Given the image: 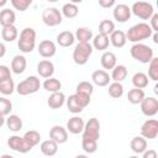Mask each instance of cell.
Masks as SVG:
<instances>
[{
  "label": "cell",
  "instance_id": "16",
  "mask_svg": "<svg viewBox=\"0 0 158 158\" xmlns=\"http://www.w3.org/2000/svg\"><path fill=\"white\" fill-rule=\"evenodd\" d=\"M84 121L81 117H78V116H73L72 118L68 120L67 122V130L73 133V135H78V133H81L83 130H84Z\"/></svg>",
  "mask_w": 158,
  "mask_h": 158
},
{
  "label": "cell",
  "instance_id": "25",
  "mask_svg": "<svg viewBox=\"0 0 158 158\" xmlns=\"http://www.w3.org/2000/svg\"><path fill=\"white\" fill-rule=\"evenodd\" d=\"M100 63L104 69H114L116 67V56L112 52H104L100 58Z\"/></svg>",
  "mask_w": 158,
  "mask_h": 158
},
{
  "label": "cell",
  "instance_id": "29",
  "mask_svg": "<svg viewBox=\"0 0 158 158\" xmlns=\"http://www.w3.org/2000/svg\"><path fill=\"white\" fill-rule=\"evenodd\" d=\"M144 98H146V95H144V91H143L142 89H136V88H133V89H131V90L128 91V94H127L128 101H130L131 104H133V105L141 104Z\"/></svg>",
  "mask_w": 158,
  "mask_h": 158
},
{
  "label": "cell",
  "instance_id": "42",
  "mask_svg": "<svg viewBox=\"0 0 158 158\" xmlns=\"http://www.w3.org/2000/svg\"><path fill=\"white\" fill-rule=\"evenodd\" d=\"M12 110V104L9 99L6 98H0V115L1 116H6L10 114V111Z\"/></svg>",
  "mask_w": 158,
  "mask_h": 158
},
{
  "label": "cell",
  "instance_id": "48",
  "mask_svg": "<svg viewBox=\"0 0 158 158\" xmlns=\"http://www.w3.org/2000/svg\"><path fill=\"white\" fill-rule=\"evenodd\" d=\"M142 158H158V154L154 149H146L143 152V156Z\"/></svg>",
  "mask_w": 158,
  "mask_h": 158
},
{
  "label": "cell",
  "instance_id": "11",
  "mask_svg": "<svg viewBox=\"0 0 158 158\" xmlns=\"http://www.w3.org/2000/svg\"><path fill=\"white\" fill-rule=\"evenodd\" d=\"M7 144H9V147L11 149H14V151H16L19 153H27V152L31 151V148L26 144V142L23 141V138L20 137V136H16V135L11 136L7 139Z\"/></svg>",
  "mask_w": 158,
  "mask_h": 158
},
{
  "label": "cell",
  "instance_id": "4",
  "mask_svg": "<svg viewBox=\"0 0 158 158\" xmlns=\"http://www.w3.org/2000/svg\"><path fill=\"white\" fill-rule=\"evenodd\" d=\"M41 86V81L36 75H30L27 77L25 80L20 81L16 85V91L19 95H30V94H35L38 91Z\"/></svg>",
  "mask_w": 158,
  "mask_h": 158
},
{
  "label": "cell",
  "instance_id": "32",
  "mask_svg": "<svg viewBox=\"0 0 158 158\" xmlns=\"http://www.w3.org/2000/svg\"><path fill=\"white\" fill-rule=\"evenodd\" d=\"M127 77V68L122 64H118L116 65L114 69H112V73H111V78L116 83H121L123 79H126Z\"/></svg>",
  "mask_w": 158,
  "mask_h": 158
},
{
  "label": "cell",
  "instance_id": "19",
  "mask_svg": "<svg viewBox=\"0 0 158 158\" xmlns=\"http://www.w3.org/2000/svg\"><path fill=\"white\" fill-rule=\"evenodd\" d=\"M26 64H27L26 58H25L23 56L17 54V56H15V57L12 58V60H11V70H12L15 74H21V73L25 72Z\"/></svg>",
  "mask_w": 158,
  "mask_h": 158
},
{
  "label": "cell",
  "instance_id": "30",
  "mask_svg": "<svg viewBox=\"0 0 158 158\" xmlns=\"http://www.w3.org/2000/svg\"><path fill=\"white\" fill-rule=\"evenodd\" d=\"M19 36V31L17 28L12 25V26H6V27H2V31H1V37L4 41L6 42H12L17 38Z\"/></svg>",
  "mask_w": 158,
  "mask_h": 158
},
{
  "label": "cell",
  "instance_id": "51",
  "mask_svg": "<svg viewBox=\"0 0 158 158\" xmlns=\"http://www.w3.org/2000/svg\"><path fill=\"white\" fill-rule=\"evenodd\" d=\"M153 42L158 43V33L157 32H154V35H153Z\"/></svg>",
  "mask_w": 158,
  "mask_h": 158
},
{
  "label": "cell",
  "instance_id": "26",
  "mask_svg": "<svg viewBox=\"0 0 158 158\" xmlns=\"http://www.w3.org/2000/svg\"><path fill=\"white\" fill-rule=\"evenodd\" d=\"M23 141L26 142V144L32 149L35 146H37L38 143H40V139H41V135L37 132V131H33V130H31V131H27L25 135H23Z\"/></svg>",
  "mask_w": 158,
  "mask_h": 158
},
{
  "label": "cell",
  "instance_id": "18",
  "mask_svg": "<svg viewBox=\"0 0 158 158\" xmlns=\"http://www.w3.org/2000/svg\"><path fill=\"white\" fill-rule=\"evenodd\" d=\"M126 33L121 30H115L111 35H110V42L114 47L116 48H121L126 44Z\"/></svg>",
  "mask_w": 158,
  "mask_h": 158
},
{
  "label": "cell",
  "instance_id": "6",
  "mask_svg": "<svg viewBox=\"0 0 158 158\" xmlns=\"http://www.w3.org/2000/svg\"><path fill=\"white\" fill-rule=\"evenodd\" d=\"M131 12H133L137 17H139L142 20H149L152 17V15L154 14V10H153V6L151 2L136 1V2H133L132 7H131Z\"/></svg>",
  "mask_w": 158,
  "mask_h": 158
},
{
  "label": "cell",
  "instance_id": "33",
  "mask_svg": "<svg viewBox=\"0 0 158 158\" xmlns=\"http://www.w3.org/2000/svg\"><path fill=\"white\" fill-rule=\"evenodd\" d=\"M6 126L12 132H19L22 128V120L17 115H10L6 118Z\"/></svg>",
  "mask_w": 158,
  "mask_h": 158
},
{
  "label": "cell",
  "instance_id": "44",
  "mask_svg": "<svg viewBox=\"0 0 158 158\" xmlns=\"http://www.w3.org/2000/svg\"><path fill=\"white\" fill-rule=\"evenodd\" d=\"M31 0H11V5L19 10V11H25L27 10V7L31 5Z\"/></svg>",
  "mask_w": 158,
  "mask_h": 158
},
{
  "label": "cell",
  "instance_id": "38",
  "mask_svg": "<svg viewBox=\"0 0 158 158\" xmlns=\"http://www.w3.org/2000/svg\"><path fill=\"white\" fill-rule=\"evenodd\" d=\"M109 95L114 99H118L123 95V86L121 83L114 81L112 84L109 85Z\"/></svg>",
  "mask_w": 158,
  "mask_h": 158
},
{
  "label": "cell",
  "instance_id": "36",
  "mask_svg": "<svg viewBox=\"0 0 158 158\" xmlns=\"http://www.w3.org/2000/svg\"><path fill=\"white\" fill-rule=\"evenodd\" d=\"M67 107H68V110H69L70 112H73V114H79V112H81L83 109H84V107L79 104V101L77 100V98H75L74 94L70 95V96L67 99Z\"/></svg>",
  "mask_w": 158,
  "mask_h": 158
},
{
  "label": "cell",
  "instance_id": "49",
  "mask_svg": "<svg viewBox=\"0 0 158 158\" xmlns=\"http://www.w3.org/2000/svg\"><path fill=\"white\" fill-rule=\"evenodd\" d=\"M99 5L101 7H111V6L115 5V0H100Z\"/></svg>",
  "mask_w": 158,
  "mask_h": 158
},
{
  "label": "cell",
  "instance_id": "8",
  "mask_svg": "<svg viewBox=\"0 0 158 158\" xmlns=\"http://www.w3.org/2000/svg\"><path fill=\"white\" fill-rule=\"evenodd\" d=\"M42 20L47 26L54 27L62 23V14L56 7H47L42 12Z\"/></svg>",
  "mask_w": 158,
  "mask_h": 158
},
{
  "label": "cell",
  "instance_id": "40",
  "mask_svg": "<svg viewBox=\"0 0 158 158\" xmlns=\"http://www.w3.org/2000/svg\"><path fill=\"white\" fill-rule=\"evenodd\" d=\"M148 77H149V79H152L154 81L158 80V58H156V57H153L152 60L149 62Z\"/></svg>",
  "mask_w": 158,
  "mask_h": 158
},
{
  "label": "cell",
  "instance_id": "3",
  "mask_svg": "<svg viewBox=\"0 0 158 158\" xmlns=\"http://www.w3.org/2000/svg\"><path fill=\"white\" fill-rule=\"evenodd\" d=\"M130 52L132 58L141 63H149L153 58V49L143 43H135L131 47Z\"/></svg>",
  "mask_w": 158,
  "mask_h": 158
},
{
  "label": "cell",
  "instance_id": "39",
  "mask_svg": "<svg viewBox=\"0 0 158 158\" xmlns=\"http://www.w3.org/2000/svg\"><path fill=\"white\" fill-rule=\"evenodd\" d=\"M15 90V83L12 79L0 81V93L4 95H11Z\"/></svg>",
  "mask_w": 158,
  "mask_h": 158
},
{
  "label": "cell",
  "instance_id": "14",
  "mask_svg": "<svg viewBox=\"0 0 158 158\" xmlns=\"http://www.w3.org/2000/svg\"><path fill=\"white\" fill-rule=\"evenodd\" d=\"M38 53L40 56H42L43 58H51L56 54V44L53 41L51 40H43L40 42L38 44Z\"/></svg>",
  "mask_w": 158,
  "mask_h": 158
},
{
  "label": "cell",
  "instance_id": "37",
  "mask_svg": "<svg viewBox=\"0 0 158 158\" xmlns=\"http://www.w3.org/2000/svg\"><path fill=\"white\" fill-rule=\"evenodd\" d=\"M115 31V23L111 20H102L99 25V33L109 36Z\"/></svg>",
  "mask_w": 158,
  "mask_h": 158
},
{
  "label": "cell",
  "instance_id": "27",
  "mask_svg": "<svg viewBox=\"0 0 158 158\" xmlns=\"http://www.w3.org/2000/svg\"><path fill=\"white\" fill-rule=\"evenodd\" d=\"M74 37L79 41V43H89V41L93 38V32L86 27H79L75 31Z\"/></svg>",
  "mask_w": 158,
  "mask_h": 158
},
{
  "label": "cell",
  "instance_id": "54",
  "mask_svg": "<svg viewBox=\"0 0 158 158\" xmlns=\"http://www.w3.org/2000/svg\"><path fill=\"white\" fill-rule=\"evenodd\" d=\"M75 158H89L88 156H84V154H78Z\"/></svg>",
  "mask_w": 158,
  "mask_h": 158
},
{
  "label": "cell",
  "instance_id": "7",
  "mask_svg": "<svg viewBox=\"0 0 158 158\" xmlns=\"http://www.w3.org/2000/svg\"><path fill=\"white\" fill-rule=\"evenodd\" d=\"M100 137V122L98 118L91 117L89 121L84 125L83 130V139H91L98 141Z\"/></svg>",
  "mask_w": 158,
  "mask_h": 158
},
{
  "label": "cell",
  "instance_id": "17",
  "mask_svg": "<svg viewBox=\"0 0 158 158\" xmlns=\"http://www.w3.org/2000/svg\"><path fill=\"white\" fill-rule=\"evenodd\" d=\"M91 79H93L94 84H96L98 86H106V85H109V83L111 80L109 73H106L102 69H98V70L93 72Z\"/></svg>",
  "mask_w": 158,
  "mask_h": 158
},
{
  "label": "cell",
  "instance_id": "2",
  "mask_svg": "<svg viewBox=\"0 0 158 158\" xmlns=\"http://www.w3.org/2000/svg\"><path fill=\"white\" fill-rule=\"evenodd\" d=\"M36 46V31L31 27H26L21 31L17 47L23 53H31Z\"/></svg>",
  "mask_w": 158,
  "mask_h": 158
},
{
  "label": "cell",
  "instance_id": "21",
  "mask_svg": "<svg viewBox=\"0 0 158 158\" xmlns=\"http://www.w3.org/2000/svg\"><path fill=\"white\" fill-rule=\"evenodd\" d=\"M64 101H65V95L62 91H58V93L51 94V96L48 98L47 104L51 109H59V107L63 106Z\"/></svg>",
  "mask_w": 158,
  "mask_h": 158
},
{
  "label": "cell",
  "instance_id": "31",
  "mask_svg": "<svg viewBox=\"0 0 158 158\" xmlns=\"http://www.w3.org/2000/svg\"><path fill=\"white\" fill-rule=\"evenodd\" d=\"M109 42H110L109 36H105V35L99 33V35H96V36L94 37V40H93V46H94V48L98 49V51H105V49L109 47Z\"/></svg>",
  "mask_w": 158,
  "mask_h": 158
},
{
  "label": "cell",
  "instance_id": "53",
  "mask_svg": "<svg viewBox=\"0 0 158 158\" xmlns=\"http://www.w3.org/2000/svg\"><path fill=\"white\" fill-rule=\"evenodd\" d=\"M0 158H14L12 156H10V154H2Z\"/></svg>",
  "mask_w": 158,
  "mask_h": 158
},
{
  "label": "cell",
  "instance_id": "43",
  "mask_svg": "<svg viewBox=\"0 0 158 158\" xmlns=\"http://www.w3.org/2000/svg\"><path fill=\"white\" fill-rule=\"evenodd\" d=\"M81 148L86 153H94L98 149V143L96 141H91V139H81Z\"/></svg>",
  "mask_w": 158,
  "mask_h": 158
},
{
  "label": "cell",
  "instance_id": "13",
  "mask_svg": "<svg viewBox=\"0 0 158 158\" xmlns=\"http://www.w3.org/2000/svg\"><path fill=\"white\" fill-rule=\"evenodd\" d=\"M49 139L54 141L57 144H62L65 143L68 139V132L64 127L62 126H53L49 131Z\"/></svg>",
  "mask_w": 158,
  "mask_h": 158
},
{
  "label": "cell",
  "instance_id": "1",
  "mask_svg": "<svg viewBox=\"0 0 158 158\" xmlns=\"http://www.w3.org/2000/svg\"><path fill=\"white\" fill-rule=\"evenodd\" d=\"M152 28L149 27L148 23L146 22H139V23H136L133 25L132 27L128 28L127 33H126V40L131 41V42H135V43H138L139 41H143V40H147L152 36Z\"/></svg>",
  "mask_w": 158,
  "mask_h": 158
},
{
  "label": "cell",
  "instance_id": "15",
  "mask_svg": "<svg viewBox=\"0 0 158 158\" xmlns=\"http://www.w3.org/2000/svg\"><path fill=\"white\" fill-rule=\"evenodd\" d=\"M37 72H38L40 77H42V78H46V79L52 78V75L54 73V65L51 60L43 59L37 64Z\"/></svg>",
  "mask_w": 158,
  "mask_h": 158
},
{
  "label": "cell",
  "instance_id": "41",
  "mask_svg": "<svg viewBox=\"0 0 158 158\" xmlns=\"http://www.w3.org/2000/svg\"><path fill=\"white\" fill-rule=\"evenodd\" d=\"M94 91V86L89 81H80L78 85H77V91L75 93H80V94H85V95H90L93 94Z\"/></svg>",
  "mask_w": 158,
  "mask_h": 158
},
{
  "label": "cell",
  "instance_id": "9",
  "mask_svg": "<svg viewBox=\"0 0 158 158\" xmlns=\"http://www.w3.org/2000/svg\"><path fill=\"white\" fill-rule=\"evenodd\" d=\"M158 136V121L154 118L146 120L141 127V137L154 139Z\"/></svg>",
  "mask_w": 158,
  "mask_h": 158
},
{
  "label": "cell",
  "instance_id": "23",
  "mask_svg": "<svg viewBox=\"0 0 158 158\" xmlns=\"http://www.w3.org/2000/svg\"><path fill=\"white\" fill-rule=\"evenodd\" d=\"M130 146H131V149L135 153L139 154V153H143L147 149V141H146V138H143L141 136H136V137H133L131 139V144Z\"/></svg>",
  "mask_w": 158,
  "mask_h": 158
},
{
  "label": "cell",
  "instance_id": "47",
  "mask_svg": "<svg viewBox=\"0 0 158 158\" xmlns=\"http://www.w3.org/2000/svg\"><path fill=\"white\" fill-rule=\"evenodd\" d=\"M152 31L154 32H158V14H153L152 17H151V26Z\"/></svg>",
  "mask_w": 158,
  "mask_h": 158
},
{
  "label": "cell",
  "instance_id": "50",
  "mask_svg": "<svg viewBox=\"0 0 158 158\" xmlns=\"http://www.w3.org/2000/svg\"><path fill=\"white\" fill-rule=\"evenodd\" d=\"M5 53H6V47H5L4 43L0 42V58H2L5 56Z\"/></svg>",
  "mask_w": 158,
  "mask_h": 158
},
{
  "label": "cell",
  "instance_id": "22",
  "mask_svg": "<svg viewBox=\"0 0 158 158\" xmlns=\"http://www.w3.org/2000/svg\"><path fill=\"white\" fill-rule=\"evenodd\" d=\"M40 148H41V152H42L44 156H48V157H52V156H54V154L58 152V144H57L54 141H52V139H46V141H43V142L41 143Z\"/></svg>",
  "mask_w": 158,
  "mask_h": 158
},
{
  "label": "cell",
  "instance_id": "52",
  "mask_svg": "<svg viewBox=\"0 0 158 158\" xmlns=\"http://www.w3.org/2000/svg\"><path fill=\"white\" fill-rule=\"evenodd\" d=\"M4 123H5V118H4V116H1V115H0V127H1Z\"/></svg>",
  "mask_w": 158,
  "mask_h": 158
},
{
  "label": "cell",
  "instance_id": "10",
  "mask_svg": "<svg viewBox=\"0 0 158 158\" xmlns=\"http://www.w3.org/2000/svg\"><path fill=\"white\" fill-rule=\"evenodd\" d=\"M141 111L146 116H154L158 112V100L153 96L144 98L141 102Z\"/></svg>",
  "mask_w": 158,
  "mask_h": 158
},
{
  "label": "cell",
  "instance_id": "46",
  "mask_svg": "<svg viewBox=\"0 0 158 158\" xmlns=\"http://www.w3.org/2000/svg\"><path fill=\"white\" fill-rule=\"evenodd\" d=\"M11 79V70L6 65H0V81Z\"/></svg>",
  "mask_w": 158,
  "mask_h": 158
},
{
  "label": "cell",
  "instance_id": "35",
  "mask_svg": "<svg viewBox=\"0 0 158 158\" xmlns=\"http://www.w3.org/2000/svg\"><path fill=\"white\" fill-rule=\"evenodd\" d=\"M78 12H79V9H78V6H77L74 2H67V4H64L63 7H62V14H63L67 19H73V17H75V16L78 15Z\"/></svg>",
  "mask_w": 158,
  "mask_h": 158
},
{
  "label": "cell",
  "instance_id": "28",
  "mask_svg": "<svg viewBox=\"0 0 158 158\" xmlns=\"http://www.w3.org/2000/svg\"><path fill=\"white\" fill-rule=\"evenodd\" d=\"M132 84L136 89H144L147 85H148V77L147 74L142 73V72H138L136 74H133L132 77Z\"/></svg>",
  "mask_w": 158,
  "mask_h": 158
},
{
  "label": "cell",
  "instance_id": "56",
  "mask_svg": "<svg viewBox=\"0 0 158 158\" xmlns=\"http://www.w3.org/2000/svg\"><path fill=\"white\" fill-rule=\"evenodd\" d=\"M128 158H138L137 156H132V157H128Z\"/></svg>",
  "mask_w": 158,
  "mask_h": 158
},
{
  "label": "cell",
  "instance_id": "24",
  "mask_svg": "<svg viewBox=\"0 0 158 158\" xmlns=\"http://www.w3.org/2000/svg\"><path fill=\"white\" fill-rule=\"evenodd\" d=\"M75 37L70 31H63L57 36V43L60 47H69L74 43Z\"/></svg>",
  "mask_w": 158,
  "mask_h": 158
},
{
  "label": "cell",
  "instance_id": "45",
  "mask_svg": "<svg viewBox=\"0 0 158 158\" xmlns=\"http://www.w3.org/2000/svg\"><path fill=\"white\" fill-rule=\"evenodd\" d=\"M77 100L79 101V104L83 106V107H86L90 102V95H85V94H80V93H75L74 94Z\"/></svg>",
  "mask_w": 158,
  "mask_h": 158
},
{
  "label": "cell",
  "instance_id": "55",
  "mask_svg": "<svg viewBox=\"0 0 158 158\" xmlns=\"http://www.w3.org/2000/svg\"><path fill=\"white\" fill-rule=\"evenodd\" d=\"M6 2H7L6 0H1V1H0V6H4V5H6Z\"/></svg>",
  "mask_w": 158,
  "mask_h": 158
},
{
  "label": "cell",
  "instance_id": "12",
  "mask_svg": "<svg viewBox=\"0 0 158 158\" xmlns=\"http://www.w3.org/2000/svg\"><path fill=\"white\" fill-rule=\"evenodd\" d=\"M114 17L117 22H126L131 17V7L126 4H117L114 7Z\"/></svg>",
  "mask_w": 158,
  "mask_h": 158
},
{
  "label": "cell",
  "instance_id": "34",
  "mask_svg": "<svg viewBox=\"0 0 158 158\" xmlns=\"http://www.w3.org/2000/svg\"><path fill=\"white\" fill-rule=\"evenodd\" d=\"M43 88H44L47 91L52 93V94H53V93H58V91H60L62 83H60L58 79H56V78H48V79L44 80Z\"/></svg>",
  "mask_w": 158,
  "mask_h": 158
},
{
  "label": "cell",
  "instance_id": "20",
  "mask_svg": "<svg viewBox=\"0 0 158 158\" xmlns=\"http://www.w3.org/2000/svg\"><path fill=\"white\" fill-rule=\"evenodd\" d=\"M16 21V15L12 10L10 9H4L0 11V23L2 25V27L6 26H12Z\"/></svg>",
  "mask_w": 158,
  "mask_h": 158
},
{
  "label": "cell",
  "instance_id": "5",
  "mask_svg": "<svg viewBox=\"0 0 158 158\" xmlns=\"http://www.w3.org/2000/svg\"><path fill=\"white\" fill-rule=\"evenodd\" d=\"M93 53V47L90 43H78L73 51V59L77 64L83 65L89 60Z\"/></svg>",
  "mask_w": 158,
  "mask_h": 158
}]
</instances>
